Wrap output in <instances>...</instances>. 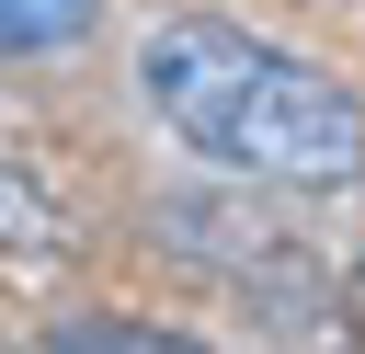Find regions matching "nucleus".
Returning a JSON list of instances; mask_svg holds the SVG:
<instances>
[{
	"label": "nucleus",
	"instance_id": "obj_2",
	"mask_svg": "<svg viewBox=\"0 0 365 354\" xmlns=\"http://www.w3.org/2000/svg\"><path fill=\"white\" fill-rule=\"evenodd\" d=\"M160 240H171L182 263H217L228 285H262V274L297 263V240H285L251 194H171V206H160Z\"/></svg>",
	"mask_w": 365,
	"mask_h": 354
},
{
	"label": "nucleus",
	"instance_id": "obj_5",
	"mask_svg": "<svg viewBox=\"0 0 365 354\" xmlns=\"http://www.w3.org/2000/svg\"><path fill=\"white\" fill-rule=\"evenodd\" d=\"M103 0H0V57H34V46H80Z\"/></svg>",
	"mask_w": 365,
	"mask_h": 354
},
{
	"label": "nucleus",
	"instance_id": "obj_3",
	"mask_svg": "<svg viewBox=\"0 0 365 354\" xmlns=\"http://www.w3.org/2000/svg\"><path fill=\"white\" fill-rule=\"evenodd\" d=\"M0 251H46V263L80 251V206H68L34 160H0Z\"/></svg>",
	"mask_w": 365,
	"mask_h": 354
},
{
	"label": "nucleus",
	"instance_id": "obj_4",
	"mask_svg": "<svg viewBox=\"0 0 365 354\" xmlns=\"http://www.w3.org/2000/svg\"><path fill=\"white\" fill-rule=\"evenodd\" d=\"M46 354H205L194 331H171V320H114V308H80V320H57L46 331Z\"/></svg>",
	"mask_w": 365,
	"mask_h": 354
},
{
	"label": "nucleus",
	"instance_id": "obj_1",
	"mask_svg": "<svg viewBox=\"0 0 365 354\" xmlns=\"http://www.w3.org/2000/svg\"><path fill=\"white\" fill-rule=\"evenodd\" d=\"M137 103L228 183L274 194H354L365 183V103L319 57L228 23V11H160L137 34Z\"/></svg>",
	"mask_w": 365,
	"mask_h": 354
},
{
	"label": "nucleus",
	"instance_id": "obj_6",
	"mask_svg": "<svg viewBox=\"0 0 365 354\" xmlns=\"http://www.w3.org/2000/svg\"><path fill=\"white\" fill-rule=\"evenodd\" d=\"M0 354H11V343H0Z\"/></svg>",
	"mask_w": 365,
	"mask_h": 354
}]
</instances>
